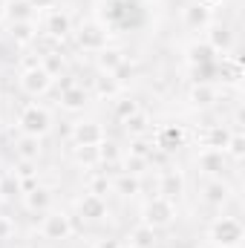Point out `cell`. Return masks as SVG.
<instances>
[{
  "mask_svg": "<svg viewBox=\"0 0 245 248\" xmlns=\"http://www.w3.org/2000/svg\"><path fill=\"white\" fill-rule=\"evenodd\" d=\"M208 240L219 248H237L243 243V225H240V219L237 217H219L211 225Z\"/></svg>",
  "mask_w": 245,
  "mask_h": 248,
  "instance_id": "6da1fadb",
  "label": "cell"
},
{
  "mask_svg": "<svg viewBox=\"0 0 245 248\" xmlns=\"http://www.w3.org/2000/svg\"><path fill=\"white\" fill-rule=\"evenodd\" d=\"M20 130L26 133V136H44L49 127H52V116H49V110L46 107H41V104H26L23 107V113H20Z\"/></svg>",
  "mask_w": 245,
  "mask_h": 248,
  "instance_id": "7a4b0ae2",
  "label": "cell"
},
{
  "mask_svg": "<svg viewBox=\"0 0 245 248\" xmlns=\"http://www.w3.org/2000/svg\"><path fill=\"white\" fill-rule=\"evenodd\" d=\"M173 217H176L173 202L165 199V196H156V199H150V202L144 205V219H141V222L150 225V228H162V225L173 222Z\"/></svg>",
  "mask_w": 245,
  "mask_h": 248,
  "instance_id": "3957f363",
  "label": "cell"
},
{
  "mask_svg": "<svg viewBox=\"0 0 245 248\" xmlns=\"http://www.w3.org/2000/svg\"><path fill=\"white\" fill-rule=\"evenodd\" d=\"M41 237L44 240H66L72 237V219L61 211H49L41 222Z\"/></svg>",
  "mask_w": 245,
  "mask_h": 248,
  "instance_id": "277c9868",
  "label": "cell"
},
{
  "mask_svg": "<svg viewBox=\"0 0 245 248\" xmlns=\"http://www.w3.org/2000/svg\"><path fill=\"white\" fill-rule=\"evenodd\" d=\"M75 38H78V44H81L84 49H90V52H101V49L107 46V29H104L101 23H95V20L81 23L78 32H75Z\"/></svg>",
  "mask_w": 245,
  "mask_h": 248,
  "instance_id": "5b68a950",
  "label": "cell"
},
{
  "mask_svg": "<svg viewBox=\"0 0 245 248\" xmlns=\"http://www.w3.org/2000/svg\"><path fill=\"white\" fill-rule=\"evenodd\" d=\"M49 87H52V75H49L44 66L26 69V72L20 75V90H23L29 98H38V95H44Z\"/></svg>",
  "mask_w": 245,
  "mask_h": 248,
  "instance_id": "8992f818",
  "label": "cell"
},
{
  "mask_svg": "<svg viewBox=\"0 0 245 248\" xmlns=\"http://www.w3.org/2000/svg\"><path fill=\"white\" fill-rule=\"evenodd\" d=\"M184 190V179L179 170H173V168H168L162 176H159V196H165V199H176V196H182Z\"/></svg>",
  "mask_w": 245,
  "mask_h": 248,
  "instance_id": "52a82bcc",
  "label": "cell"
},
{
  "mask_svg": "<svg viewBox=\"0 0 245 248\" xmlns=\"http://www.w3.org/2000/svg\"><path fill=\"white\" fill-rule=\"evenodd\" d=\"M72 136H75V144H78V147H90V144H101V141H104V130H101L95 122L75 124Z\"/></svg>",
  "mask_w": 245,
  "mask_h": 248,
  "instance_id": "ba28073f",
  "label": "cell"
},
{
  "mask_svg": "<svg viewBox=\"0 0 245 248\" xmlns=\"http://www.w3.org/2000/svg\"><path fill=\"white\" fill-rule=\"evenodd\" d=\"M199 165L205 168V173L211 176V179H222V173H225V150H202V156H199Z\"/></svg>",
  "mask_w": 245,
  "mask_h": 248,
  "instance_id": "9c48e42d",
  "label": "cell"
},
{
  "mask_svg": "<svg viewBox=\"0 0 245 248\" xmlns=\"http://www.w3.org/2000/svg\"><path fill=\"white\" fill-rule=\"evenodd\" d=\"M78 211H81V217H87V219H101V217H107V202H104V196H95V193H84V199L78 202Z\"/></svg>",
  "mask_w": 245,
  "mask_h": 248,
  "instance_id": "30bf717a",
  "label": "cell"
},
{
  "mask_svg": "<svg viewBox=\"0 0 245 248\" xmlns=\"http://www.w3.org/2000/svg\"><path fill=\"white\" fill-rule=\"evenodd\" d=\"M46 32H49L52 38H66V35L72 32V20H69V15H66V12H58V9H52V12H49V23H46Z\"/></svg>",
  "mask_w": 245,
  "mask_h": 248,
  "instance_id": "8fae6325",
  "label": "cell"
},
{
  "mask_svg": "<svg viewBox=\"0 0 245 248\" xmlns=\"http://www.w3.org/2000/svg\"><path fill=\"white\" fill-rule=\"evenodd\" d=\"M184 23H187L190 29H205V26L211 23V9L202 6V3L187 6V9H184Z\"/></svg>",
  "mask_w": 245,
  "mask_h": 248,
  "instance_id": "7c38bea8",
  "label": "cell"
},
{
  "mask_svg": "<svg viewBox=\"0 0 245 248\" xmlns=\"http://www.w3.org/2000/svg\"><path fill=\"white\" fill-rule=\"evenodd\" d=\"M41 156V136H26L17 141V159L20 162H35Z\"/></svg>",
  "mask_w": 245,
  "mask_h": 248,
  "instance_id": "4fadbf2b",
  "label": "cell"
},
{
  "mask_svg": "<svg viewBox=\"0 0 245 248\" xmlns=\"http://www.w3.org/2000/svg\"><path fill=\"white\" fill-rule=\"evenodd\" d=\"M122 63H124V55L119 52V49H113V46H104V49L98 52V69H101V72L116 75Z\"/></svg>",
  "mask_w": 245,
  "mask_h": 248,
  "instance_id": "5bb4252c",
  "label": "cell"
},
{
  "mask_svg": "<svg viewBox=\"0 0 245 248\" xmlns=\"http://www.w3.org/2000/svg\"><path fill=\"white\" fill-rule=\"evenodd\" d=\"M12 41H17V44H32L35 38H38V32H35V20H17V23H12Z\"/></svg>",
  "mask_w": 245,
  "mask_h": 248,
  "instance_id": "9a60e30c",
  "label": "cell"
},
{
  "mask_svg": "<svg viewBox=\"0 0 245 248\" xmlns=\"http://www.w3.org/2000/svg\"><path fill=\"white\" fill-rule=\"evenodd\" d=\"M130 240H133V243H130L133 248H153V246H156V228H150V225H144V222H141V225H136V228H133Z\"/></svg>",
  "mask_w": 245,
  "mask_h": 248,
  "instance_id": "2e32d148",
  "label": "cell"
},
{
  "mask_svg": "<svg viewBox=\"0 0 245 248\" xmlns=\"http://www.w3.org/2000/svg\"><path fill=\"white\" fill-rule=\"evenodd\" d=\"M84 104H87V93L81 87H63L61 107H66V110H84Z\"/></svg>",
  "mask_w": 245,
  "mask_h": 248,
  "instance_id": "e0dca14e",
  "label": "cell"
},
{
  "mask_svg": "<svg viewBox=\"0 0 245 248\" xmlns=\"http://www.w3.org/2000/svg\"><path fill=\"white\" fill-rule=\"evenodd\" d=\"M190 101H193V107H211L216 101V90L211 84H196L190 90Z\"/></svg>",
  "mask_w": 245,
  "mask_h": 248,
  "instance_id": "ac0fdd59",
  "label": "cell"
},
{
  "mask_svg": "<svg viewBox=\"0 0 245 248\" xmlns=\"http://www.w3.org/2000/svg\"><path fill=\"white\" fill-rule=\"evenodd\" d=\"M49 202H52V196H49L46 187H32V190H26V208H29V211H46Z\"/></svg>",
  "mask_w": 245,
  "mask_h": 248,
  "instance_id": "d6986e66",
  "label": "cell"
},
{
  "mask_svg": "<svg viewBox=\"0 0 245 248\" xmlns=\"http://www.w3.org/2000/svg\"><path fill=\"white\" fill-rule=\"evenodd\" d=\"M231 44H234V35H231V29H228V26H216V29L211 32V44H208V46H211L214 52H219V49H222V52H228V49H231Z\"/></svg>",
  "mask_w": 245,
  "mask_h": 248,
  "instance_id": "ffe728a7",
  "label": "cell"
},
{
  "mask_svg": "<svg viewBox=\"0 0 245 248\" xmlns=\"http://www.w3.org/2000/svg\"><path fill=\"white\" fill-rule=\"evenodd\" d=\"M159 147H165V150H173V147H179V144H184V133L179 130V127H165L162 133H159Z\"/></svg>",
  "mask_w": 245,
  "mask_h": 248,
  "instance_id": "44dd1931",
  "label": "cell"
},
{
  "mask_svg": "<svg viewBox=\"0 0 245 248\" xmlns=\"http://www.w3.org/2000/svg\"><path fill=\"white\" fill-rule=\"evenodd\" d=\"M124 127H127V133H133V136H144L147 130H150V116L147 113H133L130 119H124Z\"/></svg>",
  "mask_w": 245,
  "mask_h": 248,
  "instance_id": "7402d4cb",
  "label": "cell"
},
{
  "mask_svg": "<svg viewBox=\"0 0 245 248\" xmlns=\"http://www.w3.org/2000/svg\"><path fill=\"white\" fill-rule=\"evenodd\" d=\"M205 187H208V199H211V202H225L228 193H231V187L225 185L222 179H208Z\"/></svg>",
  "mask_w": 245,
  "mask_h": 248,
  "instance_id": "603a6c76",
  "label": "cell"
},
{
  "mask_svg": "<svg viewBox=\"0 0 245 248\" xmlns=\"http://www.w3.org/2000/svg\"><path fill=\"white\" fill-rule=\"evenodd\" d=\"M214 55H216V52H214L208 44H202V46L193 44V46H190V63H211L214 61Z\"/></svg>",
  "mask_w": 245,
  "mask_h": 248,
  "instance_id": "cb8c5ba5",
  "label": "cell"
},
{
  "mask_svg": "<svg viewBox=\"0 0 245 248\" xmlns=\"http://www.w3.org/2000/svg\"><path fill=\"white\" fill-rule=\"evenodd\" d=\"M116 113H119V119H130L133 113H138V104L133 101V98H119V104H116Z\"/></svg>",
  "mask_w": 245,
  "mask_h": 248,
  "instance_id": "d4e9b609",
  "label": "cell"
},
{
  "mask_svg": "<svg viewBox=\"0 0 245 248\" xmlns=\"http://www.w3.org/2000/svg\"><path fill=\"white\" fill-rule=\"evenodd\" d=\"M243 144H245V141H243V133H231V136H228L225 150H228L234 159H240V156H243Z\"/></svg>",
  "mask_w": 245,
  "mask_h": 248,
  "instance_id": "484cf974",
  "label": "cell"
},
{
  "mask_svg": "<svg viewBox=\"0 0 245 248\" xmlns=\"http://www.w3.org/2000/svg\"><path fill=\"white\" fill-rule=\"evenodd\" d=\"M116 187L122 190L124 196H133V193H138V182H136V179H130V173H124V176H119V182H116Z\"/></svg>",
  "mask_w": 245,
  "mask_h": 248,
  "instance_id": "4316f807",
  "label": "cell"
},
{
  "mask_svg": "<svg viewBox=\"0 0 245 248\" xmlns=\"http://www.w3.org/2000/svg\"><path fill=\"white\" fill-rule=\"evenodd\" d=\"M15 234V222L9 217H0V240H12Z\"/></svg>",
  "mask_w": 245,
  "mask_h": 248,
  "instance_id": "83f0119b",
  "label": "cell"
},
{
  "mask_svg": "<svg viewBox=\"0 0 245 248\" xmlns=\"http://www.w3.org/2000/svg\"><path fill=\"white\" fill-rule=\"evenodd\" d=\"M29 3H32V9H52L55 0H29Z\"/></svg>",
  "mask_w": 245,
  "mask_h": 248,
  "instance_id": "f1b7e54d",
  "label": "cell"
},
{
  "mask_svg": "<svg viewBox=\"0 0 245 248\" xmlns=\"http://www.w3.org/2000/svg\"><path fill=\"white\" fill-rule=\"evenodd\" d=\"M95 248H122V246H119L116 240H98V243H95Z\"/></svg>",
  "mask_w": 245,
  "mask_h": 248,
  "instance_id": "f546056e",
  "label": "cell"
},
{
  "mask_svg": "<svg viewBox=\"0 0 245 248\" xmlns=\"http://www.w3.org/2000/svg\"><path fill=\"white\" fill-rule=\"evenodd\" d=\"M6 6H9V3H6V0H0V20L6 17Z\"/></svg>",
  "mask_w": 245,
  "mask_h": 248,
  "instance_id": "4dcf8cb0",
  "label": "cell"
},
{
  "mask_svg": "<svg viewBox=\"0 0 245 248\" xmlns=\"http://www.w3.org/2000/svg\"><path fill=\"white\" fill-rule=\"evenodd\" d=\"M0 199H3V196H0Z\"/></svg>",
  "mask_w": 245,
  "mask_h": 248,
  "instance_id": "1f68e13d",
  "label": "cell"
},
{
  "mask_svg": "<svg viewBox=\"0 0 245 248\" xmlns=\"http://www.w3.org/2000/svg\"><path fill=\"white\" fill-rule=\"evenodd\" d=\"M17 248H20V246H17Z\"/></svg>",
  "mask_w": 245,
  "mask_h": 248,
  "instance_id": "d6a6232c",
  "label": "cell"
}]
</instances>
